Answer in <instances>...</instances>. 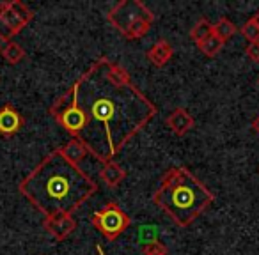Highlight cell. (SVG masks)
Masks as SVG:
<instances>
[{
    "label": "cell",
    "mask_w": 259,
    "mask_h": 255,
    "mask_svg": "<svg viewBox=\"0 0 259 255\" xmlns=\"http://www.w3.org/2000/svg\"><path fill=\"white\" fill-rule=\"evenodd\" d=\"M75 83L85 121L78 140L96 162H114L158 114V107L135 85L126 68L107 55L98 57Z\"/></svg>",
    "instance_id": "1"
},
{
    "label": "cell",
    "mask_w": 259,
    "mask_h": 255,
    "mask_svg": "<svg viewBox=\"0 0 259 255\" xmlns=\"http://www.w3.org/2000/svg\"><path fill=\"white\" fill-rule=\"evenodd\" d=\"M98 183L78 165L62 155L61 149L48 152L18 184V191L41 215L76 213L93 195Z\"/></svg>",
    "instance_id": "2"
},
{
    "label": "cell",
    "mask_w": 259,
    "mask_h": 255,
    "mask_svg": "<svg viewBox=\"0 0 259 255\" xmlns=\"http://www.w3.org/2000/svg\"><path fill=\"white\" fill-rule=\"evenodd\" d=\"M151 200L172 223L187 229L211 208L215 193L190 169L172 165L160 177Z\"/></svg>",
    "instance_id": "3"
},
{
    "label": "cell",
    "mask_w": 259,
    "mask_h": 255,
    "mask_svg": "<svg viewBox=\"0 0 259 255\" xmlns=\"http://www.w3.org/2000/svg\"><path fill=\"white\" fill-rule=\"evenodd\" d=\"M107 20L122 37L137 41L148 36L156 16L141 0H121L108 11Z\"/></svg>",
    "instance_id": "4"
},
{
    "label": "cell",
    "mask_w": 259,
    "mask_h": 255,
    "mask_svg": "<svg viewBox=\"0 0 259 255\" xmlns=\"http://www.w3.org/2000/svg\"><path fill=\"white\" fill-rule=\"evenodd\" d=\"M91 223L105 239L115 241L132 225V216L119 206V202L108 200L103 208L93 213Z\"/></svg>",
    "instance_id": "5"
},
{
    "label": "cell",
    "mask_w": 259,
    "mask_h": 255,
    "mask_svg": "<svg viewBox=\"0 0 259 255\" xmlns=\"http://www.w3.org/2000/svg\"><path fill=\"white\" fill-rule=\"evenodd\" d=\"M0 15L11 29L13 36H18L34 20V11L22 0H6L0 4Z\"/></svg>",
    "instance_id": "6"
},
{
    "label": "cell",
    "mask_w": 259,
    "mask_h": 255,
    "mask_svg": "<svg viewBox=\"0 0 259 255\" xmlns=\"http://www.w3.org/2000/svg\"><path fill=\"white\" fill-rule=\"evenodd\" d=\"M76 220L69 215H54L43 220V229L55 241H66L76 230Z\"/></svg>",
    "instance_id": "7"
},
{
    "label": "cell",
    "mask_w": 259,
    "mask_h": 255,
    "mask_svg": "<svg viewBox=\"0 0 259 255\" xmlns=\"http://www.w3.org/2000/svg\"><path fill=\"white\" fill-rule=\"evenodd\" d=\"M23 126H25L23 115L11 103L2 105V108H0V135L11 138L22 131Z\"/></svg>",
    "instance_id": "8"
},
{
    "label": "cell",
    "mask_w": 259,
    "mask_h": 255,
    "mask_svg": "<svg viewBox=\"0 0 259 255\" xmlns=\"http://www.w3.org/2000/svg\"><path fill=\"white\" fill-rule=\"evenodd\" d=\"M165 126L178 137H183L195 126V119L183 107H178L165 117Z\"/></svg>",
    "instance_id": "9"
},
{
    "label": "cell",
    "mask_w": 259,
    "mask_h": 255,
    "mask_svg": "<svg viewBox=\"0 0 259 255\" xmlns=\"http://www.w3.org/2000/svg\"><path fill=\"white\" fill-rule=\"evenodd\" d=\"M146 57L156 68H163L169 64V61L174 57V48L167 39H158L156 43H153V46L146 52Z\"/></svg>",
    "instance_id": "10"
},
{
    "label": "cell",
    "mask_w": 259,
    "mask_h": 255,
    "mask_svg": "<svg viewBox=\"0 0 259 255\" xmlns=\"http://www.w3.org/2000/svg\"><path fill=\"white\" fill-rule=\"evenodd\" d=\"M100 177H101V181H103L105 186L114 190V188H117L119 184L124 181L126 170L122 169L119 163L108 162V163H103V169L100 170Z\"/></svg>",
    "instance_id": "11"
},
{
    "label": "cell",
    "mask_w": 259,
    "mask_h": 255,
    "mask_svg": "<svg viewBox=\"0 0 259 255\" xmlns=\"http://www.w3.org/2000/svg\"><path fill=\"white\" fill-rule=\"evenodd\" d=\"M75 101H76V83L73 82V85H69L68 89H66L64 92H62L61 96L52 103V107L48 108V114H50L52 119L55 121V119H57L62 112L68 110Z\"/></svg>",
    "instance_id": "12"
},
{
    "label": "cell",
    "mask_w": 259,
    "mask_h": 255,
    "mask_svg": "<svg viewBox=\"0 0 259 255\" xmlns=\"http://www.w3.org/2000/svg\"><path fill=\"white\" fill-rule=\"evenodd\" d=\"M59 149H61L62 155H64L66 158H69L73 163H78V165H80V162H82V160H85L87 155H89L87 147L78 140V138H71V140L66 142V144L61 145Z\"/></svg>",
    "instance_id": "13"
},
{
    "label": "cell",
    "mask_w": 259,
    "mask_h": 255,
    "mask_svg": "<svg viewBox=\"0 0 259 255\" xmlns=\"http://www.w3.org/2000/svg\"><path fill=\"white\" fill-rule=\"evenodd\" d=\"M213 34H215V36L219 37V39L222 41L224 44H226L227 41L231 39V37H234L238 34V27L234 25V23L231 22L229 18L222 16V18H220L219 22L213 25Z\"/></svg>",
    "instance_id": "14"
},
{
    "label": "cell",
    "mask_w": 259,
    "mask_h": 255,
    "mask_svg": "<svg viewBox=\"0 0 259 255\" xmlns=\"http://www.w3.org/2000/svg\"><path fill=\"white\" fill-rule=\"evenodd\" d=\"M209 36H213V23L208 18H199L190 30V39L195 44H199L204 39H208Z\"/></svg>",
    "instance_id": "15"
},
{
    "label": "cell",
    "mask_w": 259,
    "mask_h": 255,
    "mask_svg": "<svg viewBox=\"0 0 259 255\" xmlns=\"http://www.w3.org/2000/svg\"><path fill=\"white\" fill-rule=\"evenodd\" d=\"M2 57H4V61L8 62V64L16 66L25 59V50H23L22 44L15 43V41H9V43H6V46L2 48Z\"/></svg>",
    "instance_id": "16"
},
{
    "label": "cell",
    "mask_w": 259,
    "mask_h": 255,
    "mask_svg": "<svg viewBox=\"0 0 259 255\" xmlns=\"http://www.w3.org/2000/svg\"><path fill=\"white\" fill-rule=\"evenodd\" d=\"M197 48H199V52L204 55V57L213 59V57H217V55L220 54V50L224 48V43L215 36V34H213V36H209L208 39H204L202 43H199Z\"/></svg>",
    "instance_id": "17"
},
{
    "label": "cell",
    "mask_w": 259,
    "mask_h": 255,
    "mask_svg": "<svg viewBox=\"0 0 259 255\" xmlns=\"http://www.w3.org/2000/svg\"><path fill=\"white\" fill-rule=\"evenodd\" d=\"M238 32H240L241 36L248 41V43H255V41H259V27H257V23H255L254 16H250V18H248L247 22L238 29Z\"/></svg>",
    "instance_id": "18"
},
{
    "label": "cell",
    "mask_w": 259,
    "mask_h": 255,
    "mask_svg": "<svg viewBox=\"0 0 259 255\" xmlns=\"http://www.w3.org/2000/svg\"><path fill=\"white\" fill-rule=\"evenodd\" d=\"M139 234H141L142 246H146V244H151V243H156V241H158V230H156L155 225H144Z\"/></svg>",
    "instance_id": "19"
},
{
    "label": "cell",
    "mask_w": 259,
    "mask_h": 255,
    "mask_svg": "<svg viewBox=\"0 0 259 255\" xmlns=\"http://www.w3.org/2000/svg\"><path fill=\"white\" fill-rule=\"evenodd\" d=\"M142 255H169V250H167V246L163 243L156 241V243L142 246Z\"/></svg>",
    "instance_id": "20"
},
{
    "label": "cell",
    "mask_w": 259,
    "mask_h": 255,
    "mask_svg": "<svg viewBox=\"0 0 259 255\" xmlns=\"http://www.w3.org/2000/svg\"><path fill=\"white\" fill-rule=\"evenodd\" d=\"M245 55H247L250 62L259 64V41H255V43H248L247 46H245Z\"/></svg>",
    "instance_id": "21"
},
{
    "label": "cell",
    "mask_w": 259,
    "mask_h": 255,
    "mask_svg": "<svg viewBox=\"0 0 259 255\" xmlns=\"http://www.w3.org/2000/svg\"><path fill=\"white\" fill-rule=\"evenodd\" d=\"M11 37H13L11 29H9L8 23L4 22V18H2V15H0V41H2V43H9Z\"/></svg>",
    "instance_id": "22"
},
{
    "label": "cell",
    "mask_w": 259,
    "mask_h": 255,
    "mask_svg": "<svg viewBox=\"0 0 259 255\" xmlns=\"http://www.w3.org/2000/svg\"><path fill=\"white\" fill-rule=\"evenodd\" d=\"M252 131L259 135V114L255 115L254 119H252Z\"/></svg>",
    "instance_id": "23"
},
{
    "label": "cell",
    "mask_w": 259,
    "mask_h": 255,
    "mask_svg": "<svg viewBox=\"0 0 259 255\" xmlns=\"http://www.w3.org/2000/svg\"><path fill=\"white\" fill-rule=\"evenodd\" d=\"M254 20H255V23H257V27H259V9H257V13L254 15Z\"/></svg>",
    "instance_id": "24"
},
{
    "label": "cell",
    "mask_w": 259,
    "mask_h": 255,
    "mask_svg": "<svg viewBox=\"0 0 259 255\" xmlns=\"http://www.w3.org/2000/svg\"><path fill=\"white\" fill-rule=\"evenodd\" d=\"M0 54H2V44H0Z\"/></svg>",
    "instance_id": "25"
},
{
    "label": "cell",
    "mask_w": 259,
    "mask_h": 255,
    "mask_svg": "<svg viewBox=\"0 0 259 255\" xmlns=\"http://www.w3.org/2000/svg\"><path fill=\"white\" fill-rule=\"evenodd\" d=\"M257 85H259V78H257Z\"/></svg>",
    "instance_id": "26"
}]
</instances>
